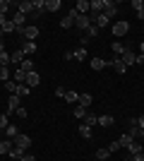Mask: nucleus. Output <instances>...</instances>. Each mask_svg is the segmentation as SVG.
I'll use <instances>...</instances> for the list:
<instances>
[{
	"instance_id": "24",
	"label": "nucleus",
	"mask_w": 144,
	"mask_h": 161,
	"mask_svg": "<svg viewBox=\"0 0 144 161\" xmlns=\"http://www.w3.org/2000/svg\"><path fill=\"white\" fill-rule=\"evenodd\" d=\"M72 58H75V60H79V63H82V60H87V48H77V51H75V53H72Z\"/></svg>"
},
{
	"instance_id": "11",
	"label": "nucleus",
	"mask_w": 144,
	"mask_h": 161,
	"mask_svg": "<svg viewBox=\"0 0 144 161\" xmlns=\"http://www.w3.org/2000/svg\"><path fill=\"white\" fill-rule=\"evenodd\" d=\"M127 152H130L132 156H137V154H142L144 149H142V142H137V140H132L130 142V147H127Z\"/></svg>"
},
{
	"instance_id": "3",
	"label": "nucleus",
	"mask_w": 144,
	"mask_h": 161,
	"mask_svg": "<svg viewBox=\"0 0 144 161\" xmlns=\"http://www.w3.org/2000/svg\"><path fill=\"white\" fill-rule=\"evenodd\" d=\"M19 108H22V99L17 94H10V101H7V115H10V113H17Z\"/></svg>"
},
{
	"instance_id": "17",
	"label": "nucleus",
	"mask_w": 144,
	"mask_h": 161,
	"mask_svg": "<svg viewBox=\"0 0 144 161\" xmlns=\"http://www.w3.org/2000/svg\"><path fill=\"white\" fill-rule=\"evenodd\" d=\"M60 0H46V10L48 12H58V10H60Z\"/></svg>"
},
{
	"instance_id": "8",
	"label": "nucleus",
	"mask_w": 144,
	"mask_h": 161,
	"mask_svg": "<svg viewBox=\"0 0 144 161\" xmlns=\"http://www.w3.org/2000/svg\"><path fill=\"white\" fill-rule=\"evenodd\" d=\"M24 41H36V36H39V27H24Z\"/></svg>"
},
{
	"instance_id": "2",
	"label": "nucleus",
	"mask_w": 144,
	"mask_h": 161,
	"mask_svg": "<svg viewBox=\"0 0 144 161\" xmlns=\"http://www.w3.org/2000/svg\"><path fill=\"white\" fill-rule=\"evenodd\" d=\"M101 14H103V17H106V19L110 22V19H113V17L118 14V7L113 5L110 0H103V12H101Z\"/></svg>"
},
{
	"instance_id": "57",
	"label": "nucleus",
	"mask_w": 144,
	"mask_h": 161,
	"mask_svg": "<svg viewBox=\"0 0 144 161\" xmlns=\"http://www.w3.org/2000/svg\"><path fill=\"white\" fill-rule=\"evenodd\" d=\"M125 161H135V159H125Z\"/></svg>"
},
{
	"instance_id": "23",
	"label": "nucleus",
	"mask_w": 144,
	"mask_h": 161,
	"mask_svg": "<svg viewBox=\"0 0 144 161\" xmlns=\"http://www.w3.org/2000/svg\"><path fill=\"white\" fill-rule=\"evenodd\" d=\"M75 10L79 14H87V12H89V3H87V0H79V3L75 5Z\"/></svg>"
},
{
	"instance_id": "4",
	"label": "nucleus",
	"mask_w": 144,
	"mask_h": 161,
	"mask_svg": "<svg viewBox=\"0 0 144 161\" xmlns=\"http://www.w3.org/2000/svg\"><path fill=\"white\" fill-rule=\"evenodd\" d=\"M14 147H19V149H24V152H29V147H31L29 135H17V137H14Z\"/></svg>"
},
{
	"instance_id": "38",
	"label": "nucleus",
	"mask_w": 144,
	"mask_h": 161,
	"mask_svg": "<svg viewBox=\"0 0 144 161\" xmlns=\"http://www.w3.org/2000/svg\"><path fill=\"white\" fill-rule=\"evenodd\" d=\"M96 36H99V27H94V24H91V27L87 29V39H96Z\"/></svg>"
},
{
	"instance_id": "36",
	"label": "nucleus",
	"mask_w": 144,
	"mask_h": 161,
	"mask_svg": "<svg viewBox=\"0 0 144 161\" xmlns=\"http://www.w3.org/2000/svg\"><path fill=\"white\" fill-rule=\"evenodd\" d=\"M108 156H110L108 149H99V152H96V161H106Z\"/></svg>"
},
{
	"instance_id": "54",
	"label": "nucleus",
	"mask_w": 144,
	"mask_h": 161,
	"mask_svg": "<svg viewBox=\"0 0 144 161\" xmlns=\"http://www.w3.org/2000/svg\"><path fill=\"white\" fill-rule=\"evenodd\" d=\"M139 140H144V128H139Z\"/></svg>"
},
{
	"instance_id": "22",
	"label": "nucleus",
	"mask_w": 144,
	"mask_h": 161,
	"mask_svg": "<svg viewBox=\"0 0 144 161\" xmlns=\"http://www.w3.org/2000/svg\"><path fill=\"white\" fill-rule=\"evenodd\" d=\"M10 149H12V142H10V140H0V154H3V156L10 154Z\"/></svg>"
},
{
	"instance_id": "14",
	"label": "nucleus",
	"mask_w": 144,
	"mask_h": 161,
	"mask_svg": "<svg viewBox=\"0 0 144 161\" xmlns=\"http://www.w3.org/2000/svg\"><path fill=\"white\" fill-rule=\"evenodd\" d=\"M12 22H14V27H17V29H24V22H27V14H22V12H14Z\"/></svg>"
},
{
	"instance_id": "37",
	"label": "nucleus",
	"mask_w": 144,
	"mask_h": 161,
	"mask_svg": "<svg viewBox=\"0 0 144 161\" xmlns=\"http://www.w3.org/2000/svg\"><path fill=\"white\" fill-rule=\"evenodd\" d=\"M110 48H113V51H115V53H118V58H120V55L125 53V46H123V43H120V41H115V43H113V46H110Z\"/></svg>"
},
{
	"instance_id": "40",
	"label": "nucleus",
	"mask_w": 144,
	"mask_h": 161,
	"mask_svg": "<svg viewBox=\"0 0 144 161\" xmlns=\"http://www.w3.org/2000/svg\"><path fill=\"white\" fill-rule=\"evenodd\" d=\"M7 63H10V53H7V51H3V53H0V67L7 65Z\"/></svg>"
},
{
	"instance_id": "25",
	"label": "nucleus",
	"mask_w": 144,
	"mask_h": 161,
	"mask_svg": "<svg viewBox=\"0 0 144 161\" xmlns=\"http://www.w3.org/2000/svg\"><path fill=\"white\" fill-rule=\"evenodd\" d=\"M29 92H31V89H29L27 84H17V92H14V94L19 96V99H24V96H29Z\"/></svg>"
},
{
	"instance_id": "32",
	"label": "nucleus",
	"mask_w": 144,
	"mask_h": 161,
	"mask_svg": "<svg viewBox=\"0 0 144 161\" xmlns=\"http://www.w3.org/2000/svg\"><path fill=\"white\" fill-rule=\"evenodd\" d=\"M130 142H132L130 135H123V137L118 140V144H120V149H127V147H130Z\"/></svg>"
},
{
	"instance_id": "52",
	"label": "nucleus",
	"mask_w": 144,
	"mask_h": 161,
	"mask_svg": "<svg viewBox=\"0 0 144 161\" xmlns=\"http://www.w3.org/2000/svg\"><path fill=\"white\" fill-rule=\"evenodd\" d=\"M137 123H139V128H144V115H142V118H137Z\"/></svg>"
},
{
	"instance_id": "10",
	"label": "nucleus",
	"mask_w": 144,
	"mask_h": 161,
	"mask_svg": "<svg viewBox=\"0 0 144 161\" xmlns=\"http://www.w3.org/2000/svg\"><path fill=\"white\" fill-rule=\"evenodd\" d=\"M108 65H113V70H115L118 75H123L125 70H127V67H125V63L120 60V58H110V63H108Z\"/></svg>"
},
{
	"instance_id": "48",
	"label": "nucleus",
	"mask_w": 144,
	"mask_h": 161,
	"mask_svg": "<svg viewBox=\"0 0 144 161\" xmlns=\"http://www.w3.org/2000/svg\"><path fill=\"white\" fill-rule=\"evenodd\" d=\"M22 161H36V156H34V154H29V152H27V154L22 156Z\"/></svg>"
},
{
	"instance_id": "53",
	"label": "nucleus",
	"mask_w": 144,
	"mask_h": 161,
	"mask_svg": "<svg viewBox=\"0 0 144 161\" xmlns=\"http://www.w3.org/2000/svg\"><path fill=\"white\" fill-rule=\"evenodd\" d=\"M137 17H139V19H144V10H139V12H137Z\"/></svg>"
},
{
	"instance_id": "39",
	"label": "nucleus",
	"mask_w": 144,
	"mask_h": 161,
	"mask_svg": "<svg viewBox=\"0 0 144 161\" xmlns=\"http://www.w3.org/2000/svg\"><path fill=\"white\" fill-rule=\"evenodd\" d=\"M5 89H7V92H10V94H14V92H17V82H14V80L5 82Z\"/></svg>"
},
{
	"instance_id": "20",
	"label": "nucleus",
	"mask_w": 144,
	"mask_h": 161,
	"mask_svg": "<svg viewBox=\"0 0 144 161\" xmlns=\"http://www.w3.org/2000/svg\"><path fill=\"white\" fill-rule=\"evenodd\" d=\"M106 65H108V63L103 60V58H91V70H103Z\"/></svg>"
},
{
	"instance_id": "34",
	"label": "nucleus",
	"mask_w": 144,
	"mask_h": 161,
	"mask_svg": "<svg viewBox=\"0 0 144 161\" xmlns=\"http://www.w3.org/2000/svg\"><path fill=\"white\" fill-rule=\"evenodd\" d=\"M60 27H62V29H72V27H75V19H72V17H70V14H67V17H62Z\"/></svg>"
},
{
	"instance_id": "29",
	"label": "nucleus",
	"mask_w": 144,
	"mask_h": 161,
	"mask_svg": "<svg viewBox=\"0 0 144 161\" xmlns=\"http://www.w3.org/2000/svg\"><path fill=\"white\" fill-rule=\"evenodd\" d=\"M17 135H19V132H17V125H7V128H5V137H7V140H12V137H17Z\"/></svg>"
},
{
	"instance_id": "5",
	"label": "nucleus",
	"mask_w": 144,
	"mask_h": 161,
	"mask_svg": "<svg viewBox=\"0 0 144 161\" xmlns=\"http://www.w3.org/2000/svg\"><path fill=\"white\" fill-rule=\"evenodd\" d=\"M91 24H94V22H91V17H89V14H79V17L75 19V27H77V29H84V31H87V29H89Z\"/></svg>"
},
{
	"instance_id": "7",
	"label": "nucleus",
	"mask_w": 144,
	"mask_h": 161,
	"mask_svg": "<svg viewBox=\"0 0 144 161\" xmlns=\"http://www.w3.org/2000/svg\"><path fill=\"white\" fill-rule=\"evenodd\" d=\"M120 60H123V63H125V67H127V65H135V63H137V55L132 53L130 48H125V53L120 55Z\"/></svg>"
},
{
	"instance_id": "56",
	"label": "nucleus",
	"mask_w": 144,
	"mask_h": 161,
	"mask_svg": "<svg viewBox=\"0 0 144 161\" xmlns=\"http://www.w3.org/2000/svg\"><path fill=\"white\" fill-rule=\"evenodd\" d=\"M139 53H142V55H144V43H139Z\"/></svg>"
},
{
	"instance_id": "55",
	"label": "nucleus",
	"mask_w": 144,
	"mask_h": 161,
	"mask_svg": "<svg viewBox=\"0 0 144 161\" xmlns=\"http://www.w3.org/2000/svg\"><path fill=\"white\" fill-rule=\"evenodd\" d=\"M3 51H5V43H3V39H0V53H3Z\"/></svg>"
},
{
	"instance_id": "16",
	"label": "nucleus",
	"mask_w": 144,
	"mask_h": 161,
	"mask_svg": "<svg viewBox=\"0 0 144 161\" xmlns=\"http://www.w3.org/2000/svg\"><path fill=\"white\" fill-rule=\"evenodd\" d=\"M96 123H99L101 128H110L115 120H113V115H99V120H96Z\"/></svg>"
},
{
	"instance_id": "30",
	"label": "nucleus",
	"mask_w": 144,
	"mask_h": 161,
	"mask_svg": "<svg viewBox=\"0 0 144 161\" xmlns=\"http://www.w3.org/2000/svg\"><path fill=\"white\" fill-rule=\"evenodd\" d=\"M12 31H17V27H14L12 19H7L5 24H3V34H12Z\"/></svg>"
},
{
	"instance_id": "21",
	"label": "nucleus",
	"mask_w": 144,
	"mask_h": 161,
	"mask_svg": "<svg viewBox=\"0 0 144 161\" xmlns=\"http://www.w3.org/2000/svg\"><path fill=\"white\" fill-rule=\"evenodd\" d=\"M14 82H17V84H24V82H27V72L17 67V70H14Z\"/></svg>"
},
{
	"instance_id": "18",
	"label": "nucleus",
	"mask_w": 144,
	"mask_h": 161,
	"mask_svg": "<svg viewBox=\"0 0 144 161\" xmlns=\"http://www.w3.org/2000/svg\"><path fill=\"white\" fill-rule=\"evenodd\" d=\"M41 12H46V0H34V14L39 17Z\"/></svg>"
},
{
	"instance_id": "51",
	"label": "nucleus",
	"mask_w": 144,
	"mask_h": 161,
	"mask_svg": "<svg viewBox=\"0 0 144 161\" xmlns=\"http://www.w3.org/2000/svg\"><path fill=\"white\" fill-rule=\"evenodd\" d=\"M132 159H135V161H144V152H142V154H137V156H132Z\"/></svg>"
},
{
	"instance_id": "45",
	"label": "nucleus",
	"mask_w": 144,
	"mask_h": 161,
	"mask_svg": "<svg viewBox=\"0 0 144 161\" xmlns=\"http://www.w3.org/2000/svg\"><path fill=\"white\" fill-rule=\"evenodd\" d=\"M7 10H10V3H7V0H0V12L5 14Z\"/></svg>"
},
{
	"instance_id": "27",
	"label": "nucleus",
	"mask_w": 144,
	"mask_h": 161,
	"mask_svg": "<svg viewBox=\"0 0 144 161\" xmlns=\"http://www.w3.org/2000/svg\"><path fill=\"white\" fill-rule=\"evenodd\" d=\"M87 113H89V108H84V106H77L75 108V118H79V120H84Z\"/></svg>"
},
{
	"instance_id": "35",
	"label": "nucleus",
	"mask_w": 144,
	"mask_h": 161,
	"mask_svg": "<svg viewBox=\"0 0 144 161\" xmlns=\"http://www.w3.org/2000/svg\"><path fill=\"white\" fill-rule=\"evenodd\" d=\"M65 101H67V103H77V101H79V94H77V92H67V94H65Z\"/></svg>"
},
{
	"instance_id": "15",
	"label": "nucleus",
	"mask_w": 144,
	"mask_h": 161,
	"mask_svg": "<svg viewBox=\"0 0 144 161\" xmlns=\"http://www.w3.org/2000/svg\"><path fill=\"white\" fill-rule=\"evenodd\" d=\"M27 154L24 149H19V147H14L12 144V149H10V156H12V161H22V156Z\"/></svg>"
},
{
	"instance_id": "47",
	"label": "nucleus",
	"mask_w": 144,
	"mask_h": 161,
	"mask_svg": "<svg viewBox=\"0 0 144 161\" xmlns=\"http://www.w3.org/2000/svg\"><path fill=\"white\" fill-rule=\"evenodd\" d=\"M106 149H108L110 154H113V152H118V149H120V144H118V142H110V144H108Z\"/></svg>"
},
{
	"instance_id": "42",
	"label": "nucleus",
	"mask_w": 144,
	"mask_h": 161,
	"mask_svg": "<svg viewBox=\"0 0 144 161\" xmlns=\"http://www.w3.org/2000/svg\"><path fill=\"white\" fill-rule=\"evenodd\" d=\"M96 120H99V118H96L94 113H87V118H84V123H87V125H96Z\"/></svg>"
},
{
	"instance_id": "1",
	"label": "nucleus",
	"mask_w": 144,
	"mask_h": 161,
	"mask_svg": "<svg viewBox=\"0 0 144 161\" xmlns=\"http://www.w3.org/2000/svg\"><path fill=\"white\" fill-rule=\"evenodd\" d=\"M14 7H17V12L27 14V17H29V14H34V3H31V0H22V3H17ZM34 17H36V14H34Z\"/></svg>"
},
{
	"instance_id": "6",
	"label": "nucleus",
	"mask_w": 144,
	"mask_h": 161,
	"mask_svg": "<svg viewBox=\"0 0 144 161\" xmlns=\"http://www.w3.org/2000/svg\"><path fill=\"white\" fill-rule=\"evenodd\" d=\"M127 31H130V24H127V22H115V24H113V34H115V36H125Z\"/></svg>"
},
{
	"instance_id": "50",
	"label": "nucleus",
	"mask_w": 144,
	"mask_h": 161,
	"mask_svg": "<svg viewBox=\"0 0 144 161\" xmlns=\"http://www.w3.org/2000/svg\"><path fill=\"white\" fill-rule=\"evenodd\" d=\"M135 65H144V55H142V53L137 55V63H135Z\"/></svg>"
},
{
	"instance_id": "46",
	"label": "nucleus",
	"mask_w": 144,
	"mask_h": 161,
	"mask_svg": "<svg viewBox=\"0 0 144 161\" xmlns=\"http://www.w3.org/2000/svg\"><path fill=\"white\" fill-rule=\"evenodd\" d=\"M65 94H67V89H65V87H58V89H55V96H60V99H65Z\"/></svg>"
},
{
	"instance_id": "26",
	"label": "nucleus",
	"mask_w": 144,
	"mask_h": 161,
	"mask_svg": "<svg viewBox=\"0 0 144 161\" xmlns=\"http://www.w3.org/2000/svg\"><path fill=\"white\" fill-rule=\"evenodd\" d=\"M79 106H84V108H89L91 106V94H79V101H77Z\"/></svg>"
},
{
	"instance_id": "19",
	"label": "nucleus",
	"mask_w": 144,
	"mask_h": 161,
	"mask_svg": "<svg viewBox=\"0 0 144 161\" xmlns=\"http://www.w3.org/2000/svg\"><path fill=\"white\" fill-rule=\"evenodd\" d=\"M79 137H84V140H89V137H91V125L82 123V125H79Z\"/></svg>"
},
{
	"instance_id": "12",
	"label": "nucleus",
	"mask_w": 144,
	"mask_h": 161,
	"mask_svg": "<svg viewBox=\"0 0 144 161\" xmlns=\"http://www.w3.org/2000/svg\"><path fill=\"white\" fill-rule=\"evenodd\" d=\"M24 58H27V55L22 53L19 48H17L14 53H10V63H14V65H22V63H24Z\"/></svg>"
},
{
	"instance_id": "33",
	"label": "nucleus",
	"mask_w": 144,
	"mask_h": 161,
	"mask_svg": "<svg viewBox=\"0 0 144 161\" xmlns=\"http://www.w3.org/2000/svg\"><path fill=\"white\" fill-rule=\"evenodd\" d=\"M0 82H10V67L7 65L0 67Z\"/></svg>"
},
{
	"instance_id": "44",
	"label": "nucleus",
	"mask_w": 144,
	"mask_h": 161,
	"mask_svg": "<svg viewBox=\"0 0 144 161\" xmlns=\"http://www.w3.org/2000/svg\"><path fill=\"white\" fill-rule=\"evenodd\" d=\"M132 137V140H139V128H130V132H127Z\"/></svg>"
},
{
	"instance_id": "28",
	"label": "nucleus",
	"mask_w": 144,
	"mask_h": 161,
	"mask_svg": "<svg viewBox=\"0 0 144 161\" xmlns=\"http://www.w3.org/2000/svg\"><path fill=\"white\" fill-rule=\"evenodd\" d=\"M19 70H24V72H34V63H31V60H29V58H24V63H22V65H19Z\"/></svg>"
},
{
	"instance_id": "13",
	"label": "nucleus",
	"mask_w": 144,
	"mask_h": 161,
	"mask_svg": "<svg viewBox=\"0 0 144 161\" xmlns=\"http://www.w3.org/2000/svg\"><path fill=\"white\" fill-rule=\"evenodd\" d=\"M39 82H41V77H39V72H29V75H27V82H24V84H27V87L31 89V87H36Z\"/></svg>"
},
{
	"instance_id": "41",
	"label": "nucleus",
	"mask_w": 144,
	"mask_h": 161,
	"mask_svg": "<svg viewBox=\"0 0 144 161\" xmlns=\"http://www.w3.org/2000/svg\"><path fill=\"white\" fill-rule=\"evenodd\" d=\"M7 125H10V120H7V113H0V130H5Z\"/></svg>"
},
{
	"instance_id": "43",
	"label": "nucleus",
	"mask_w": 144,
	"mask_h": 161,
	"mask_svg": "<svg viewBox=\"0 0 144 161\" xmlns=\"http://www.w3.org/2000/svg\"><path fill=\"white\" fill-rule=\"evenodd\" d=\"M130 5H132V7H135V10L139 12V10H144V0H132Z\"/></svg>"
},
{
	"instance_id": "49",
	"label": "nucleus",
	"mask_w": 144,
	"mask_h": 161,
	"mask_svg": "<svg viewBox=\"0 0 144 161\" xmlns=\"http://www.w3.org/2000/svg\"><path fill=\"white\" fill-rule=\"evenodd\" d=\"M17 118H27V108H24V106H22L19 111H17Z\"/></svg>"
},
{
	"instance_id": "9",
	"label": "nucleus",
	"mask_w": 144,
	"mask_h": 161,
	"mask_svg": "<svg viewBox=\"0 0 144 161\" xmlns=\"http://www.w3.org/2000/svg\"><path fill=\"white\" fill-rule=\"evenodd\" d=\"M19 51H22L24 55H31V53H36V41H24Z\"/></svg>"
},
{
	"instance_id": "31",
	"label": "nucleus",
	"mask_w": 144,
	"mask_h": 161,
	"mask_svg": "<svg viewBox=\"0 0 144 161\" xmlns=\"http://www.w3.org/2000/svg\"><path fill=\"white\" fill-rule=\"evenodd\" d=\"M106 24H108V19H106L103 14H96V17H94V27L101 29V27H106Z\"/></svg>"
}]
</instances>
